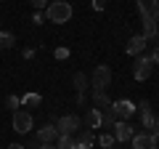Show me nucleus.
<instances>
[{
  "label": "nucleus",
  "instance_id": "aec40b11",
  "mask_svg": "<svg viewBox=\"0 0 159 149\" xmlns=\"http://www.w3.org/2000/svg\"><path fill=\"white\" fill-rule=\"evenodd\" d=\"M56 149H77V141H74V136H58Z\"/></svg>",
  "mask_w": 159,
  "mask_h": 149
},
{
  "label": "nucleus",
  "instance_id": "9b49d317",
  "mask_svg": "<svg viewBox=\"0 0 159 149\" xmlns=\"http://www.w3.org/2000/svg\"><path fill=\"white\" fill-rule=\"evenodd\" d=\"M77 141V149H93V144H96V136H93L90 128H80V136L74 138Z\"/></svg>",
  "mask_w": 159,
  "mask_h": 149
},
{
  "label": "nucleus",
  "instance_id": "7ed1b4c3",
  "mask_svg": "<svg viewBox=\"0 0 159 149\" xmlns=\"http://www.w3.org/2000/svg\"><path fill=\"white\" fill-rule=\"evenodd\" d=\"M151 72H154V61L146 56V53H141V56L135 59V64H133V77H135L138 83H143V80L151 77Z\"/></svg>",
  "mask_w": 159,
  "mask_h": 149
},
{
  "label": "nucleus",
  "instance_id": "39448f33",
  "mask_svg": "<svg viewBox=\"0 0 159 149\" xmlns=\"http://www.w3.org/2000/svg\"><path fill=\"white\" fill-rule=\"evenodd\" d=\"M34 128V120H32V115H29L27 109H16V112H13V131L16 133H29Z\"/></svg>",
  "mask_w": 159,
  "mask_h": 149
},
{
  "label": "nucleus",
  "instance_id": "c756f323",
  "mask_svg": "<svg viewBox=\"0 0 159 149\" xmlns=\"http://www.w3.org/2000/svg\"><path fill=\"white\" fill-rule=\"evenodd\" d=\"M6 149H24V144H8Z\"/></svg>",
  "mask_w": 159,
  "mask_h": 149
},
{
  "label": "nucleus",
  "instance_id": "2eb2a0df",
  "mask_svg": "<svg viewBox=\"0 0 159 149\" xmlns=\"http://www.w3.org/2000/svg\"><path fill=\"white\" fill-rule=\"evenodd\" d=\"M40 104H43V96L40 93H24L21 96V107H27V112L34 109V107H40Z\"/></svg>",
  "mask_w": 159,
  "mask_h": 149
},
{
  "label": "nucleus",
  "instance_id": "f257e3e1",
  "mask_svg": "<svg viewBox=\"0 0 159 149\" xmlns=\"http://www.w3.org/2000/svg\"><path fill=\"white\" fill-rule=\"evenodd\" d=\"M72 13H74V8L69 0H51L45 8V19L51 24H66L72 19Z\"/></svg>",
  "mask_w": 159,
  "mask_h": 149
},
{
  "label": "nucleus",
  "instance_id": "20e7f679",
  "mask_svg": "<svg viewBox=\"0 0 159 149\" xmlns=\"http://www.w3.org/2000/svg\"><path fill=\"white\" fill-rule=\"evenodd\" d=\"M80 125H82V120H80L77 115H64L56 120V131L58 136H74V133L80 131Z\"/></svg>",
  "mask_w": 159,
  "mask_h": 149
},
{
  "label": "nucleus",
  "instance_id": "bb28decb",
  "mask_svg": "<svg viewBox=\"0 0 159 149\" xmlns=\"http://www.w3.org/2000/svg\"><path fill=\"white\" fill-rule=\"evenodd\" d=\"M148 59H151V61H154V64H159V46H157V48H154V51H151V53H148Z\"/></svg>",
  "mask_w": 159,
  "mask_h": 149
},
{
  "label": "nucleus",
  "instance_id": "423d86ee",
  "mask_svg": "<svg viewBox=\"0 0 159 149\" xmlns=\"http://www.w3.org/2000/svg\"><path fill=\"white\" fill-rule=\"evenodd\" d=\"M111 112L117 115V120H130L135 115V104L130 99H119V101H111Z\"/></svg>",
  "mask_w": 159,
  "mask_h": 149
},
{
  "label": "nucleus",
  "instance_id": "ddd939ff",
  "mask_svg": "<svg viewBox=\"0 0 159 149\" xmlns=\"http://www.w3.org/2000/svg\"><path fill=\"white\" fill-rule=\"evenodd\" d=\"M138 11H141V16H154V19H159V6L154 3V0H138Z\"/></svg>",
  "mask_w": 159,
  "mask_h": 149
},
{
  "label": "nucleus",
  "instance_id": "412c9836",
  "mask_svg": "<svg viewBox=\"0 0 159 149\" xmlns=\"http://www.w3.org/2000/svg\"><path fill=\"white\" fill-rule=\"evenodd\" d=\"M98 144H101L103 149H111V147H117V138H114V133H103V136L98 138Z\"/></svg>",
  "mask_w": 159,
  "mask_h": 149
},
{
  "label": "nucleus",
  "instance_id": "4468645a",
  "mask_svg": "<svg viewBox=\"0 0 159 149\" xmlns=\"http://www.w3.org/2000/svg\"><path fill=\"white\" fill-rule=\"evenodd\" d=\"M93 107H96V109L111 107V99L106 96V91H93Z\"/></svg>",
  "mask_w": 159,
  "mask_h": 149
},
{
  "label": "nucleus",
  "instance_id": "cd10ccee",
  "mask_svg": "<svg viewBox=\"0 0 159 149\" xmlns=\"http://www.w3.org/2000/svg\"><path fill=\"white\" fill-rule=\"evenodd\" d=\"M93 8H96V11H103V8H106V0H93Z\"/></svg>",
  "mask_w": 159,
  "mask_h": 149
},
{
  "label": "nucleus",
  "instance_id": "6ab92c4d",
  "mask_svg": "<svg viewBox=\"0 0 159 149\" xmlns=\"http://www.w3.org/2000/svg\"><path fill=\"white\" fill-rule=\"evenodd\" d=\"M85 123H88V128H101V109H90V112H88L85 115Z\"/></svg>",
  "mask_w": 159,
  "mask_h": 149
},
{
  "label": "nucleus",
  "instance_id": "7c9ffc66",
  "mask_svg": "<svg viewBox=\"0 0 159 149\" xmlns=\"http://www.w3.org/2000/svg\"><path fill=\"white\" fill-rule=\"evenodd\" d=\"M40 149H56V144H40Z\"/></svg>",
  "mask_w": 159,
  "mask_h": 149
},
{
  "label": "nucleus",
  "instance_id": "c85d7f7f",
  "mask_svg": "<svg viewBox=\"0 0 159 149\" xmlns=\"http://www.w3.org/2000/svg\"><path fill=\"white\" fill-rule=\"evenodd\" d=\"M24 149H40V141H37V138H32V141H29Z\"/></svg>",
  "mask_w": 159,
  "mask_h": 149
},
{
  "label": "nucleus",
  "instance_id": "a878e982",
  "mask_svg": "<svg viewBox=\"0 0 159 149\" xmlns=\"http://www.w3.org/2000/svg\"><path fill=\"white\" fill-rule=\"evenodd\" d=\"M148 133H151V136H154V138L159 141V117L154 120V125H151V131H148Z\"/></svg>",
  "mask_w": 159,
  "mask_h": 149
},
{
  "label": "nucleus",
  "instance_id": "dca6fc26",
  "mask_svg": "<svg viewBox=\"0 0 159 149\" xmlns=\"http://www.w3.org/2000/svg\"><path fill=\"white\" fill-rule=\"evenodd\" d=\"M72 88H74L77 93H85V91H88V74H85V72H77V74L72 77Z\"/></svg>",
  "mask_w": 159,
  "mask_h": 149
},
{
  "label": "nucleus",
  "instance_id": "f03ea898",
  "mask_svg": "<svg viewBox=\"0 0 159 149\" xmlns=\"http://www.w3.org/2000/svg\"><path fill=\"white\" fill-rule=\"evenodd\" d=\"M90 85H93V91H106V85H111V67L98 64L90 74Z\"/></svg>",
  "mask_w": 159,
  "mask_h": 149
},
{
  "label": "nucleus",
  "instance_id": "b1692460",
  "mask_svg": "<svg viewBox=\"0 0 159 149\" xmlns=\"http://www.w3.org/2000/svg\"><path fill=\"white\" fill-rule=\"evenodd\" d=\"M43 22H45V13H43V11H34L32 13V24H34V27H40Z\"/></svg>",
  "mask_w": 159,
  "mask_h": 149
},
{
  "label": "nucleus",
  "instance_id": "1a4fd4ad",
  "mask_svg": "<svg viewBox=\"0 0 159 149\" xmlns=\"http://www.w3.org/2000/svg\"><path fill=\"white\" fill-rule=\"evenodd\" d=\"M114 138H117V141H130L133 138V125L127 120L114 123Z\"/></svg>",
  "mask_w": 159,
  "mask_h": 149
},
{
  "label": "nucleus",
  "instance_id": "f3484780",
  "mask_svg": "<svg viewBox=\"0 0 159 149\" xmlns=\"http://www.w3.org/2000/svg\"><path fill=\"white\" fill-rule=\"evenodd\" d=\"M13 46H16V35H13V32H6V29H0V48L11 51Z\"/></svg>",
  "mask_w": 159,
  "mask_h": 149
},
{
  "label": "nucleus",
  "instance_id": "393cba45",
  "mask_svg": "<svg viewBox=\"0 0 159 149\" xmlns=\"http://www.w3.org/2000/svg\"><path fill=\"white\" fill-rule=\"evenodd\" d=\"M56 59H58V61L69 59V48H56Z\"/></svg>",
  "mask_w": 159,
  "mask_h": 149
},
{
  "label": "nucleus",
  "instance_id": "9d476101",
  "mask_svg": "<svg viewBox=\"0 0 159 149\" xmlns=\"http://www.w3.org/2000/svg\"><path fill=\"white\" fill-rule=\"evenodd\" d=\"M135 109L141 112V123H143V128H146V131H151L154 120H157V117H154V112H151V104H148V101H141Z\"/></svg>",
  "mask_w": 159,
  "mask_h": 149
},
{
  "label": "nucleus",
  "instance_id": "a211bd4d",
  "mask_svg": "<svg viewBox=\"0 0 159 149\" xmlns=\"http://www.w3.org/2000/svg\"><path fill=\"white\" fill-rule=\"evenodd\" d=\"M114 123H117V115L111 112V107L101 109V128H114Z\"/></svg>",
  "mask_w": 159,
  "mask_h": 149
},
{
  "label": "nucleus",
  "instance_id": "2f4dec72",
  "mask_svg": "<svg viewBox=\"0 0 159 149\" xmlns=\"http://www.w3.org/2000/svg\"><path fill=\"white\" fill-rule=\"evenodd\" d=\"M111 149H119V147H111Z\"/></svg>",
  "mask_w": 159,
  "mask_h": 149
},
{
  "label": "nucleus",
  "instance_id": "5701e85b",
  "mask_svg": "<svg viewBox=\"0 0 159 149\" xmlns=\"http://www.w3.org/2000/svg\"><path fill=\"white\" fill-rule=\"evenodd\" d=\"M29 6H32L34 11H45V8H48V0H29Z\"/></svg>",
  "mask_w": 159,
  "mask_h": 149
},
{
  "label": "nucleus",
  "instance_id": "f8f14e48",
  "mask_svg": "<svg viewBox=\"0 0 159 149\" xmlns=\"http://www.w3.org/2000/svg\"><path fill=\"white\" fill-rule=\"evenodd\" d=\"M56 138H58L56 125H43V128L37 131V141H40V144H56Z\"/></svg>",
  "mask_w": 159,
  "mask_h": 149
},
{
  "label": "nucleus",
  "instance_id": "0eeeda50",
  "mask_svg": "<svg viewBox=\"0 0 159 149\" xmlns=\"http://www.w3.org/2000/svg\"><path fill=\"white\" fill-rule=\"evenodd\" d=\"M157 144H159V141H157L148 131L133 133V149H157Z\"/></svg>",
  "mask_w": 159,
  "mask_h": 149
},
{
  "label": "nucleus",
  "instance_id": "6e6552de",
  "mask_svg": "<svg viewBox=\"0 0 159 149\" xmlns=\"http://www.w3.org/2000/svg\"><path fill=\"white\" fill-rule=\"evenodd\" d=\"M146 46H148V40H146V37H143V35H133L130 40H127L125 51L130 53V56H141V53L146 51Z\"/></svg>",
  "mask_w": 159,
  "mask_h": 149
},
{
  "label": "nucleus",
  "instance_id": "4be33fe9",
  "mask_svg": "<svg viewBox=\"0 0 159 149\" xmlns=\"http://www.w3.org/2000/svg\"><path fill=\"white\" fill-rule=\"evenodd\" d=\"M6 107L11 109V112H16V109L21 107V96H8L6 99Z\"/></svg>",
  "mask_w": 159,
  "mask_h": 149
}]
</instances>
